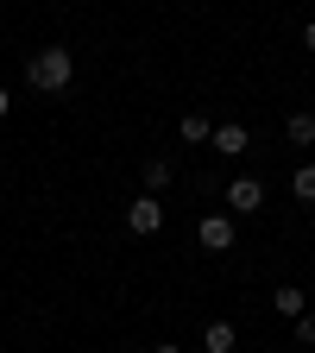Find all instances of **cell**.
<instances>
[{"mask_svg": "<svg viewBox=\"0 0 315 353\" xmlns=\"http://www.w3.org/2000/svg\"><path fill=\"white\" fill-rule=\"evenodd\" d=\"M196 240H202V252H234V240H240V228H234V214H202L196 221Z\"/></svg>", "mask_w": 315, "mask_h": 353, "instance_id": "3957f363", "label": "cell"}, {"mask_svg": "<svg viewBox=\"0 0 315 353\" xmlns=\"http://www.w3.org/2000/svg\"><path fill=\"white\" fill-rule=\"evenodd\" d=\"M240 347V328L234 322H208L202 328V353H234Z\"/></svg>", "mask_w": 315, "mask_h": 353, "instance_id": "ba28073f", "label": "cell"}, {"mask_svg": "<svg viewBox=\"0 0 315 353\" xmlns=\"http://www.w3.org/2000/svg\"><path fill=\"white\" fill-rule=\"evenodd\" d=\"M303 44H309V51H315V19H309V26H303Z\"/></svg>", "mask_w": 315, "mask_h": 353, "instance_id": "5bb4252c", "label": "cell"}, {"mask_svg": "<svg viewBox=\"0 0 315 353\" xmlns=\"http://www.w3.org/2000/svg\"><path fill=\"white\" fill-rule=\"evenodd\" d=\"M265 208V183L258 176H234L227 183V214H258Z\"/></svg>", "mask_w": 315, "mask_h": 353, "instance_id": "277c9868", "label": "cell"}, {"mask_svg": "<svg viewBox=\"0 0 315 353\" xmlns=\"http://www.w3.org/2000/svg\"><path fill=\"white\" fill-rule=\"evenodd\" d=\"M284 132H290V145H315V114H309V108H296V114L284 120Z\"/></svg>", "mask_w": 315, "mask_h": 353, "instance_id": "9c48e42d", "label": "cell"}, {"mask_svg": "<svg viewBox=\"0 0 315 353\" xmlns=\"http://www.w3.org/2000/svg\"><path fill=\"white\" fill-rule=\"evenodd\" d=\"M13 114V95H7V88H0V120H7Z\"/></svg>", "mask_w": 315, "mask_h": 353, "instance_id": "4fadbf2b", "label": "cell"}, {"mask_svg": "<svg viewBox=\"0 0 315 353\" xmlns=\"http://www.w3.org/2000/svg\"><path fill=\"white\" fill-rule=\"evenodd\" d=\"M296 341H303V347H315V309H309V316H296Z\"/></svg>", "mask_w": 315, "mask_h": 353, "instance_id": "7c38bea8", "label": "cell"}, {"mask_svg": "<svg viewBox=\"0 0 315 353\" xmlns=\"http://www.w3.org/2000/svg\"><path fill=\"white\" fill-rule=\"evenodd\" d=\"M170 176H176V170H170V158H145V190H152V196H164V190H170Z\"/></svg>", "mask_w": 315, "mask_h": 353, "instance_id": "30bf717a", "label": "cell"}, {"mask_svg": "<svg viewBox=\"0 0 315 353\" xmlns=\"http://www.w3.org/2000/svg\"><path fill=\"white\" fill-rule=\"evenodd\" d=\"M272 309H278V316H284V322H296V316H309V296H303V284H278V290H272Z\"/></svg>", "mask_w": 315, "mask_h": 353, "instance_id": "8992f818", "label": "cell"}, {"mask_svg": "<svg viewBox=\"0 0 315 353\" xmlns=\"http://www.w3.org/2000/svg\"><path fill=\"white\" fill-rule=\"evenodd\" d=\"M290 190H296V202H315V164H296L290 170Z\"/></svg>", "mask_w": 315, "mask_h": 353, "instance_id": "8fae6325", "label": "cell"}, {"mask_svg": "<svg viewBox=\"0 0 315 353\" xmlns=\"http://www.w3.org/2000/svg\"><path fill=\"white\" fill-rule=\"evenodd\" d=\"M208 145H214L221 158H240V152L252 145V132H246L240 120H221V126H214V139H208Z\"/></svg>", "mask_w": 315, "mask_h": 353, "instance_id": "5b68a950", "label": "cell"}, {"mask_svg": "<svg viewBox=\"0 0 315 353\" xmlns=\"http://www.w3.org/2000/svg\"><path fill=\"white\" fill-rule=\"evenodd\" d=\"M152 353H183V347H176V341H158V347H152Z\"/></svg>", "mask_w": 315, "mask_h": 353, "instance_id": "9a60e30c", "label": "cell"}, {"mask_svg": "<svg viewBox=\"0 0 315 353\" xmlns=\"http://www.w3.org/2000/svg\"><path fill=\"white\" fill-rule=\"evenodd\" d=\"M176 132H183V145H208V139H214V120H208L202 108H190L183 120H176Z\"/></svg>", "mask_w": 315, "mask_h": 353, "instance_id": "52a82bcc", "label": "cell"}, {"mask_svg": "<svg viewBox=\"0 0 315 353\" xmlns=\"http://www.w3.org/2000/svg\"><path fill=\"white\" fill-rule=\"evenodd\" d=\"M158 228H164V196H152V190L132 196V202H126V234L145 240V234H158Z\"/></svg>", "mask_w": 315, "mask_h": 353, "instance_id": "7a4b0ae2", "label": "cell"}, {"mask_svg": "<svg viewBox=\"0 0 315 353\" xmlns=\"http://www.w3.org/2000/svg\"><path fill=\"white\" fill-rule=\"evenodd\" d=\"M26 82L38 88V95H63V88L76 82V57L63 51V44H44V51H32V63H26Z\"/></svg>", "mask_w": 315, "mask_h": 353, "instance_id": "6da1fadb", "label": "cell"}]
</instances>
